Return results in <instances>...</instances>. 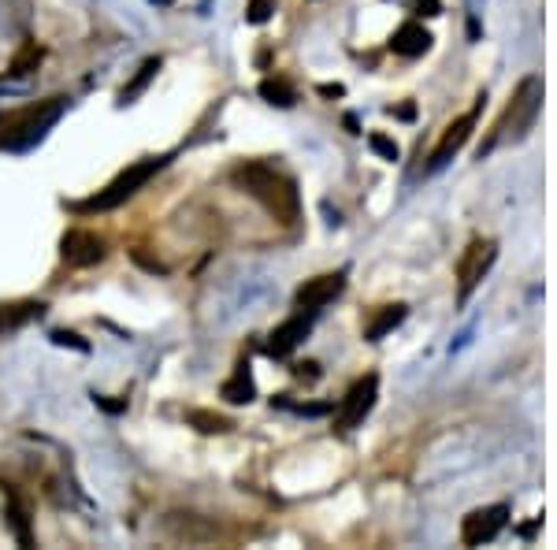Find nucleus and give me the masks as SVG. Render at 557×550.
I'll return each instance as SVG.
<instances>
[{
  "mask_svg": "<svg viewBox=\"0 0 557 550\" xmlns=\"http://www.w3.org/2000/svg\"><path fill=\"white\" fill-rule=\"evenodd\" d=\"M346 287V275L335 272V275H316L309 279L305 287L298 290V309L301 313H316V309H324L327 302H335L338 294Z\"/></svg>",
  "mask_w": 557,
  "mask_h": 550,
  "instance_id": "9d476101",
  "label": "nucleus"
},
{
  "mask_svg": "<svg viewBox=\"0 0 557 550\" xmlns=\"http://www.w3.org/2000/svg\"><path fill=\"white\" fill-rule=\"evenodd\" d=\"M480 108H483V97H480V105L472 108L468 116H461L457 123H450V127H446L442 142L435 145V153H431V160H428V171H439V168H446V164H450V157H454L457 149L468 142V134H472V127H476V116H480Z\"/></svg>",
  "mask_w": 557,
  "mask_h": 550,
  "instance_id": "1a4fd4ad",
  "label": "nucleus"
},
{
  "mask_svg": "<svg viewBox=\"0 0 557 550\" xmlns=\"http://www.w3.org/2000/svg\"><path fill=\"white\" fill-rule=\"evenodd\" d=\"M431 49V34L420 23H405V27L394 30V38H390V53L405 56V60H413V56H424Z\"/></svg>",
  "mask_w": 557,
  "mask_h": 550,
  "instance_id": "ddd939ff",
  "label": "nucleus"
},
{
  "mask_svg": "<svg viewBox=\"0 0 557 550\" xmlns=\"http://www.w3.org/2000/svg\"><path fill=\"white\" fill-rule=\"evenodd\" d=\"M60 257L71 268H90V264L104 261V238L93 231H67L60 238Z\"/></svg>",
  "mask_w": 557,
  "mask_h": 550,
  "instance_id": "6e6552de",
  "label": "nucleus"
},
{
  "mask_svg": "<svg viewBox=\"0 0 557 550\" xmlns=\"http://www.w3.org/2000/svg\"><path fill=\"white\" fill-rule=\"evenodd\" d=\"M405 316H409V309H405V305H387V309H379V313L368 320V328H364V339L379 342L383 335H387V331L398 328Z\"/></svg>",
  "mask_w": 557,
  "mask_h": 550,
  "instance_id": "dca6fc26",
  "label": "nucleus"
},
{
  "mask_svg": "<svg viewBox=\"0 0 557 550\" xmlns=\"http://www.w3.org/2000/svg\"><path fill=\"white\" fill-rule=\"evenodd\" d=\"M220 394L231 402V406H246V402H253V398H257V383H253V376H249V365L234 368V376L223 383Z\"/></svg>",
  "mask_w": 557,
  "mask_h": 550,
  "instance_id": "4468645a",
  "label": "nucleus"
},
{
  "mask_svg": "<svg viewBox=\"0 0 557 550\" xmlns=\"http://www.w3.org/2000/svg\"><path fill=\"white\" fill-rule=\"evenodd\" d=\"M539 108H543V82L535 79V75H528V79H524L517 90H513L506 112H502V119H498V127H494V134L487 138V145L480 149V157H483V153H491L498 142H520V138H524V134L535 127Z\"/></svg>",
  "mask_w": 557,
  "mask_h": 550,
  "instance_id": "7ed1b4c3",
  "label": "nucleus"
},
{
  "mask_svg": "<svg viewBox=\"0 0 557 550\" xmlns=\"http://www.w3.org/2000/svg\"><path fill=\"white\" fill-rule=\"evenodd\" d=\"M509 524V506H483V510L468 513L465 524H461V539H465V547H483V543H491L502 528Z\"/></svg>",
  "mask_w": 557,
  "mask_h": 550,
  "instance_id": "0eeeda50",
  "label": "nucleus"
},
{
  "mask_svg": "<svg viewBox=\"0 0 557 550\" xmlns=\"http://www.w3.org/2000/svg\"><path fill=\"white\" fill-rule=\"evenodd\" d=\"M320 93H324V97H342L346 90H342V86H320Z\"/></svg>",
  "mask_w": 557,
  "mask_h": 550,
  "instance_id": "a878e982",
  "label": "nucleus"
},
{
  "mask_svg": "<svg viewBox=\"0 0 557 550\" xmlns=\"http://www.w3.org/2000/svg\"><path fill=\"white\" fill-rule=\"evenodd\" d=\"M52 342H56V346H75V350H90V346L78 339V335H71V331H52Z\"/></svg>",
  "mask_w": 557,
  "mask_h": 550,
  "instance_id": "5701e85b",
  "label": "nucleus"
},
{
  "mask_svg": "<svg viewBox=\"0 0 557 550\" xmlns=\"http://www.w3.org/2000/svg\"><path fill=\"white\" fill-rule=\"evenodd\" d=\"M38 64H41V49H38V45H26L23 53L12 60V71H8V79H26V75H30V71H34Z\"/></svg>",
  "mask_w": 557,
  "mask_h": 550,
  "instance_id": "6ab92c4d",
  "label": "nucleus"
},
{
  "mask_svg": "<svg viewBox=\"0 0 557 550\" xmlns=\"http://www.w3.org/2000/svg\"><path fill=\"white\" fill-rule=\"evenodd\" d=\"M0 119H4V116H0Z\"/></svg>",
  "mask_w": 557,
  "mask_h": 550,
  "instance_id": "bb28decb",
  "label": "nucleus"
},
{
  "mask_svg": "<svg viewBox=\"0 0 557 550\" xmlns=\"http://www.w3.org/2000/svg\"><path fill=\"white\" fill-rule=\"evenodd\" d=\"M190 424H194L197 432H205V435H223L227 428H231V424H227L223 417H216V413H205V409H194V413H190Z\"/></svg>",
  "mask_w": 557,
  "mask_h": 550,
  "instance_id": "aec40b11",
  "label": "nucleus"
},
{
  "mask_svg": "<svg viewBox=\"0 0 557 550\" xmlns=\"http://www.w3.org/2000/svg\"><path fill=\"white\" fill-rule=\"evenodd\" d=\"M168 160L171 157L164 153V157H145V160H138V164H130V168L119 171L116 179L104 186V190H97L90 201H75L71 209H75V212H108V209H119V205L138 194V190H142V186L149 183V179H153L156 171L164 168Z\"/></svg>",
  "mask_w": 557,
  "mask_h": 550,
  "instance_id": "20e7f679",
  "label": "nucleus"
},
{
  "mask_svg": "<svg viewBox=\"0 0 557 550\" xmlns=\"http://www.w3.org/2000/svg\"><path fill=\"white\" fill-rule=\"evenodd\" d=\"M309 328H312V320L305 313L290 316L286 324H279V328L272 331V339H268V354H272V357H290L301 346V339L309 335Z\"/></svg>",
  "mask_w": 557,
  "mask_h": 550,
  "instance_id": "9b49d317",
  "label": "nucleus"
},
{
  "mask_svg": "<svg viewBox=\"0 0 557 550\" xmlns=\"http://www.w3.org/2000/svg\"><path fill=\"white\" fill-rule=\"evenodd\" d=\"M416 15H442L439 0H416Z\"/></svg>",
  "mask_w": 557,
  "mask_h": 550,
  "instance_id": "b1692460",
  "label": "nucleus"
},
{
  "mask_svg": "<svg viewBox=\"0 0 557 550\" xmlns=\"http://www.w3.org/2000/svg\"><path fill=\"white\" fill-rule=\"evenodd\" d=\"M134 261L142 264V268H149V272H168V268H164V264H160V261H149V257H145L142 249H134Z\"/></svg>",
  "mask_w": 557,
  "mask_h": 550,
  "instance_id": "393cba45",
  "label": "nucleus"
},
{
  "mask_svg": "<svg viewBox=\"0 0 557 550\" xmlns=\"http://www.w3.org/2000/svg\"><path fill=\"white\" fill-rule=\"evenodd\" d=\"M156 71H160V56H149V60H145V64L138 67V75H134V79H130L127 86L119 90V108L134 105V101H138V97L145 93V86H149V82L156 79Z\"/></svg>",
  "mask_w": 557,
  "mask_h": 550,
  "instance_id": "2eb2a0df",
  "label": "nucleus"
},
{
  "mask_svg": "<svg viewBox=\"0 0 557 550\" xmlns=\"http://www.w3.org/2000/svg\"><path fill=\"white\" fill-rule=\"evenodd\" d=\"M260 97H264L268 105H279V108H290L294 101H298V93L290 90L283 79H264L260 82Z\"/></svg>",
  "mask_w": 557,
  "mask_h": 550,
  "instance_id": "a211bd4d",
  "label": "nucleus"
},
{
  "mask_svg": "<svg viewBox=\"0 0 557 550\" xmlns=\"http://www.w3.org/2000/svg\"><path fill=\"white\" fill-rule=\"evenodd\" d=\"M275 4L279 0H249V8H246V19L253 23V27H260V23H268L275 12Z\"/></svg>",
  "mask_w": 557,
  "mask_h": 550,
  "instance_id": "412c9836",
  "label": "nucleus"
},
{
  "mask_svg": "<svg viewBox=\"0 0 557 550\" xmlns=\"http://www.w3.org/2000/svg\"><path fill=\"white\" fill-rule=\"evenodd\" d=\"M64 108H67V97H49L41 105H30L23 112H15V116L0 119V149L4 153H26V149H34L49 134L52 123L64 116Z\"/></svg>",
  "mask_w": 557,
  "mask_h": 550,
  "instance_id": "f03ea898",
  "label": "nucleus"
},
{
  "mask_svg": "<svg viewBox=\"0 0 557 550\" xmlns=\"http://www.w3.org/2000/svg\"><path fill=\"white\" fill-rule=\"evenodd\" d=\"M4 521L12 524L15 539H19V547H34V532H30V513H26V506L15 495H8V502H4Z\"/></svg>",
  "mask_w": 557,
  "mask_h": 550,
  "instance_id": "f3484780",
  "label": "nucleus"
},
{
  "mask_svg": "<svg viewBox=\"0 0 557 550\" xmlns=\"http://www.w3.org/2000/svg\"><path fill=\"white\" fill-rule=\"evenodd\" d=\"M376 394H379V376H364V380L353 383L350 391H346V398H342V406H338V417H335L338 432L357 428L372 413V406H376Z\"/></svg>",
  "mask_w": 557,
  "mask_h": 550,
  "instance_id": "423d86ee",
  "label": "nucleus"
},
{
  "mask_svg": "<svg viewBox=\"0 0 557 550\" xmlns=\"http://www.w3.org/2000/svg\"><path fill=\"white\" fill-rule=\"evenodd\" d=\"M368 145H372V149H376L383 160H398V142H390L387 134H372V138H368Z\"/></svg>",
  "mask_w": 557,
  "mask_h": 550,
  "instance_id": "4be33fe9",
  "label": "nucleus"
},
{
  "mask_svg": "<svg viewBox=\"0 0 557 550\" xmlns=\"http://www.w3.org/2000/svg\"><path fill=\"white\" fill-rule=\"evenodd\" d=\"M231 179L242 186L249 197H257L260 205L272 212L279 223H286V227L298 223L301 197H298V183H294L290 175H283V171L272 168V164L249 160V164H238V168L231 171Z\"/></svg>",
  "mask_w": 557,
  "mask_h": 550,
  "instance_id": "f257e3e1",
  "label": "nucleus"
},
{
  "mask_svg": "<svg viewBox=\"0 0 557 550\" xmlns=\"http://www.w3.org/2000/svg\"><path fill=\"white\" fill-rule=\"evenodd\" d=\"M49 305L45 302H34V298H26V302H4L0 305V339L4 335H12V331L26 328L30 320H38Z\"/></svg>",
  "mask_w": 557,
  "mask_h": 550,
  "instance_id": "f8f14e48",
  "label": "nucleus"
},
{
  "mask_svg": "<svg viewBox=\"0 0 557 550\" xmlns=\"http://www.w3.org/2000/svg\"><path fill=\"white\" fill-rule=\"evenodd\" d=\"M494 261H498V242L494 238H472V246L457 261V302L465 305L472 298V290L480 287Z\"/></svg>",
  "mask_w": 557,
  "mask_h": 550,
  "instance_id": "39448f33",
  "label": "nucleus"
}]
</instances>
